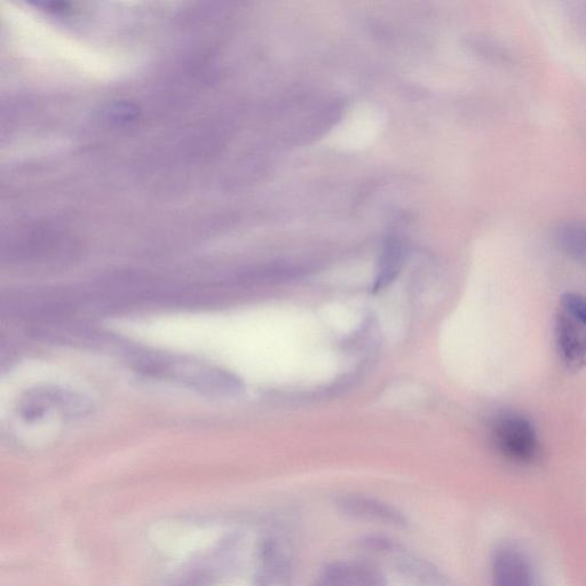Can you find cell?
I'll use <instances>...</instances> for the list:
<instances>
[{
    "instance_id": "9",
    "label": "cell",
    "mask_w": 586,
    "mask_h": 586,
    "mask_svg": "<svg viewBox=\"0 0 586 586\" xmlns=\"http://www.w3.org/2000/svg\"><path fill=\"white\" fill-rule=\"evenodd\" d=\"M348 586H387L385 577L370 565H348Z\"/></svg>"
},
{
    "instance_id": "3",
    "label": "cell",
    "mask_w": 586,
    "mask_h": 586,
    "mask_svg": "<svg viewBox=\"0 0 586 586\" xmlns=\"http://www.w3.org/2000/svg\"><path fill=\"white\" fill-rule=\"evenodd\" d=\"M382 110L369 104L354 106L330 133L328 142L343 150H360L368 147L383 129Z\"/></svg>"
},
{
    "instance_id": "10",
    "label": "cell",
    "mask_w": 586,
    "mask_h": 586,
    "mask_svg": "<svg viewBox=\"0 0 586 586\" xmlns=\"http://www.w3.org/2000/svg\"><path fill=\"white\" fill-rule=\"evenodd\" d=\"M562 305L565 311L583 324L586 328V297L578 293H567L562 297Z\"/></svg>"
},
{
    "instance_id": "7",
    "label": "cell",
    "mask_w": 586,
    "mask_h": 586,
    "mask_svg": "<svg viewBox=\"0 0 586 586\" xmlns=\"http://www.w3.org/2000/svg\"><path fill=\"white\" fill-rule=\"evenodd\" d=\"M340 510L361 520L375 521L395 527H407L408 519L394 506L366 496L348 495L340 498Z\"/></svg>"
},
{
    "instance_id": "4",
    "label": "cell",
    "mask_w": 586,
    "mask_h": 586,
    "mask_svg": "<svg viewBox=\"0 0 586 586\" xmlns=\"http://www.w3.org/2000/svg\"><path fill=\"white\" fill-rule=\"evenodd\" d=\"M19 409L22 418L27 422H34L51 409H58L63 415L70 417L84 416L91 410V405L75 392L57 387H43L27 392Z\"/></svg>"
},
{
    "instance_id": "2",
    "label": "cell",
    "mask_w": 586,
    "mask_h": 586,
    "mask_svg": "<svg viewBox=\"0 0 586 586\" xmlns=\"http://www.w3.org/2000/svg\"><path fill=\"white\" fill-rule=\"evenodd\" d=\"M498 453L518 464H532L540 457V441L532 423L516 413L498 415L490 429Z\"/></svg>"
},
{
    "instance_id": "6",
    "label": "cell",
    "mask_w": 586,
    "mask_h": 586,
    "mask_svg": "<svg viewBox=\"0 0 586 586\" xmlns=\"http://www.w3.org/2000/svg\"><path fill=\"white\" fill-rule=\"evenodd\" d=\"M554 337L562 363L572 371L586 367V328L574 316L560 313L554 322Z\"/></svg>"
},
{
    "instance_id": "5",
    "label": "cell",
    "mask_w": 586,
    "mask_h": 586,
    "mask_svg": "<svg viewBox=\"0 0 586 586\" xmlns=\"http://www.w3.org/2000/svg\"><path fill=\"white\" fill-rule=\"evenodd\" d=\"M493 586H542L540 576L526 551L519 545L503 544L494 554Z\"/></svg>"
},
{
    "instance_id": "8",
    "label": "cell",
    "mask_w": 586,
    "mask_h": 586,
    "mask_svg": "<svg viewBox=\"0 0 586 586\" xmlns=\"http://www.w3.org/2000/svg\"><path fill=\"white\" fill-rule=\"evenodd\" d=\"M553 237L562 253L586 266V221H562L554 229Z\"/></svg>"
},
{
    "instance_id": "1",
    "label": "cell",
    "mask_w": 586,
    "mask_h": 586,
    "mask_svg": "<svg viewBox=\"0 0 586 586\" xmlns=\"http://www.w3.org/2000/svg\"><path fill=\"white\" fill-rule=\"evenodd\" d=\"M136 366L142 374L171 379L213 397L231 395L240 388L237 379L227 371L207 366V364L172 358V356H141Z\"/></svg>"
}]
</instances>
